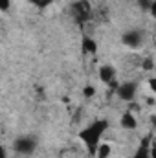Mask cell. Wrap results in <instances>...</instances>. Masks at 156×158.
Wrapping results in <instances>:
<instances>
[{"label":"cell","mask_w":156,"mask_h":158,"mask_svg":"<svg viewBox=\"0 0 156 158\" xmlns=\"http://www.w3.org/2000/svg\"><path fill=\"white\" fill-rule=\"evenodd\" d=\"M37 147V140L33 136H20L13 142V151L18 153V155H31Z\"/></svg>","instance_id":"obj_1"},{"label":"cell","mask_w":156,"mask_h":158,"mask_svg":"<svg viewBox=\"0 0 156 158\" xmlns=\"http://www.w3.org/2000/svg\"><path fill=\"white\" fill-rule=\"evenodd\" d=\"M72 15H74V19L79 24H83V22H86L90 19L92 7H90V4L86 0H77L76 4H72Z\"/></svg>","instance_id":"obj_2"},{"label":"cell","mask_w":156,"mask_h":158,"mask_svg":"<svg viewBox=\"0 0 156 158\" xmlns=\"http://www.w3.org/2000/svg\"><path fill=\"white\" fill-rule=\"evenodd\" d=\"M121 40H123V44H125V46H129V48L136 50V48H140V46L143 44L145 37H143V33H142L140 30H129V31H125V33H123Z\"/></svg>","instance_id":"obj_3"},{"label":"cell","mask_w":156,"mask_h":158,"mask_svg":"<svg viewBox=\"0 0 156 158\" xmlns=\"http://www.w3.org/2000/svg\"><path fill=\"white\" fill-rule=\"evenodd\" d=\"M134 96H136V83L127 81V83H121V85L117 86V98H119L121 101L130 103V101L134 99Z\"/></svg>","instance_id":"obj_4"},{"label":"cell","mask_w":156,"mask_h":158,"mask_svg":"<svg viewBox=\"0 0 156 158\" xmlns=\"http://www.w3.org/2000/svg\"><path fill=\"white\" fill-rule=\"evenodd\" d=\"M101 129H105V125H92V127H88V131L83 134V136H88V138H84V142L90 145V147H94L96 143H97V140H99V136H101Z\"/></svg>","instance_id":"obj_5"},{"label":"cell","mask_w":156,"mask_h":158,"mask_svg":"<svg viewBox=\"0 0 156 158\" xmlns=\"http://www.w3.org/2000/svg\"><path fill=\"white\" fill-rule=\"evenodd\" d=\"M99 79L103 83H107V85H114V81H116V68L110 66V64H103L99 68Z\"/></svg>","instance_id":"obj_6"},{"label":"cell","mask_w":156,"mask_h":158,"mask_svg":"<svg viewBox=\"0 0 156 158\" xmlns=\"http://www.w3.org/2000/svg\"><path fill=\"white\" fill-rule=\"evenodd\" d=\"M136 125H138V121H136V116L129 110V112H125L123 116H121V127L125 129V131H132V129H136Z\"/></svg>","instance_id":"obj_7"},{"label":"cell","mask_w":156,"mask_h":158,"mask_svg":"<svg viewBox=\"0 0 156 158\" xmlns=\"http://www.w3.org/2000/svg\"><path fill=\"white\" fill-rule=\"evenodd\" d=\"M110 151V143H97V158H109Z\"/></svg>","instance_id":"obj_8"},{"label":"cell","mask_w":156,"mask_h":158,"mask_svg":"<svg viewBox=\"0 0 156 158\" xmlns=\"http://www.w3.org/2000/svg\"><path fill=\"white\" fill-rule=\"evenodd\" d=\"M153 68H154V59H153V57H143V59H142V70L151 72Z\"/></svg>","instance_id":"obj_9"},{"label":"cell","mask_w":156,"mask_h":158,"mask_svg":"<svg viewBox=\"0 0 156 158\" xmlns=\"http://www.w3.org/2000/svg\"><path fill=\"white\" fill-rule=\"evenodd\" d=\"M83 48H84V52H96V44H94L90 39L83 40Z\"/></svg>","instance_id":"obj_10"},{"label":"cell","mask_w":156,"mask_h":158,"mask_svg":"<svg viewBox=\"0 0 156 158\" xmlns=\"http://www.w3.org/2000/svg\"><path fill=\"white\" fill-rule=\"evenodd\" d=\"M83 94H84V98H92V96L96 94V88H94L92 85H88V86L83 88Z\"/></svg>","instance_id":"obj_11"},{"label":"cell","mask_w":156,"mask_h":158,"mask_svg":"<svg viewBox=\"0 0 156 158\" xmlns=\"http://www.w3.org/2000/svg\"><path fill=\"white\" fill-rule=\"evenodd\" d=\"M149 11H151V17H153V19H156V0H153V4H151Z\"/></svg>","instance_id":"obj_12"},{"label":"cell","mask_w":156,"mask_h":158,"mask_svg":"<svg viewBox=\"0 0 156 158\" xmlns=\"http://www.w3.org/2000/svg\"><path fill=\"white\" fill-rule=\"evenodd\" d=\"M149 85H151V90H153V92L156 94V77L151 79V83H149Z\"/></svg>","instance_id":"obj_13"},{"label":"cell","mask_w":156,"mask_h":158,"mask_svg":"<svg viewBox=\"0 0 156 158\" xmlns=\"http://www.w3.org/2000/svg\"><path fill=\"white\" fill-rule=\"evenodd\" d=\"M35 4H39V6H46L48 2H51V0H33Z\"/></svg>","instance_id":"obj_14"},{"label":"cell","mask_w":156,"mask_h":158,"mask_svg":"<svg viewBox=\"0 0 156 158\" xmlns=\"http://www.w3.org/2000/svg\"><path fill=\"white\" fill-rule=\"evenodd\" d=\"M7 7H9V0H4V6H2V9H4V11H6V9H7Z\"/></svg>","instance_id":"obj_15"},{"label":"cell","mask_w":156,"mask_h":158,"mask_svg":"<svg viewBox=\"0 0 156 158\" xmlns=\"http://www.w3.org/2000/svg\"><path fill=\"white\" fill-rule=\"evenodd\" d=\"M154 48H156V39H154Z\"/></svg>","instance_id":"obj_16"}]
</instances>
